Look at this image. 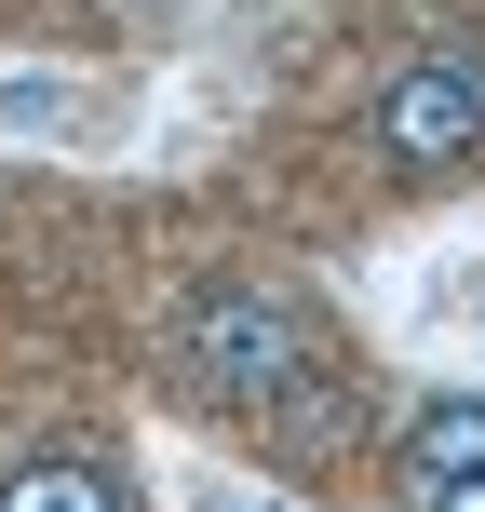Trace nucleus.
Wrapping results in <instances>:
<instances>
[{
  "instance_id": "obj_1",
  "label": "nucleus",
  "mask_w": 485,
  "mask_h": 512,
  "mask_svg": "<svg viewBox=\"0 0 485 512\" xmlns=\"http://www.w3.org/2000/svg\"><path fill=\"white\" fill-rule=\"evenodd\" d=\"M176 378L203 391V405L256 418V432H324V418L351 405V378H337L324 324H310L283 283H256V270L189 283V310H176Z\"/></svg>"
},
{
  "instance_id": "obj_2",
  "label": "nucleus",
  "mask_w": 485,
  "mask_h": 512,
  "mask_svg": "<svg viewBox=\"0 0 485 512\" xmlns=\"http://www.w3.org/2000/svg\"><path fill=\"white\" fill-rule=\"evenodd\" d=\"M364 149L391 162L405 189H432V176H472L485 162V41H418L405 68L378 81V108H364Z\"/></svg>"
},
{
  "instance_id": "obj_3",
  "label": "nucleus",
  "mask_w": 485,
  "mask_h": 512,
  "mask_svg": "<svg viewBox=\"0 0 485 512\" xmlns=\"http://www.w3.org/2000/svg\"><path fill=\"white\" fill-rule=\"evenodd\" d=\"M391 499L405 512H485V391H432L391 432Z\"/></svg>"
},
{
  "instance_id": "obj_4",
  "label": "nucleus",
  "mask_w": 485,
  "mask_h": 512,
  "mask_svg": "<svg viewBox=\"0 0 485 512\" xmlns=\"http://www.w3.org/2000/svg\"><path fill=\"white\" fill-rule=\"evenodd\" d=\"M0 512H135V486L108 459H81V445H41V459L0 472Z\"/></svg>"
}]
</instances>
